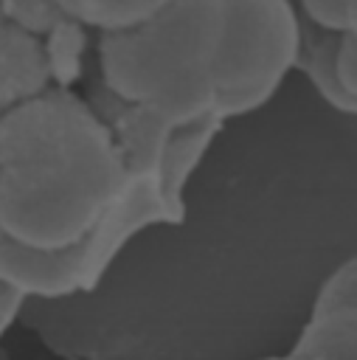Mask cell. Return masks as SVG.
Wrapping results in <instances>:
<instances>
[{
  "label": "cell",
  "instance_id": "7a4b0ae2",
  "mask_svg": "<svg viewBox=\"0 0 357 360\" xmlns=\"http://www.w3.org/2000/svg\"><path fill=\"white\" fill-rule=\"evenodd\" d=\"M124 149V183L82 245L59 256H34L0 242V278L25 301H62L98 290L132 239L149 228H177L188 214V186L222 124L177 129L126 110L101 90L90 98Z\"/></svg>",
  "mask_w": 357,
  "mask_h": 360
},
{
  "label": "cell",
  "instance_id": "6da1fadb",
  "mask_svg": "<svg viewBox=\"0 0 357 360\" xmlns=\"http://www.w3.org/2000/svg\"><path fill=\"white\" fill-rule=\"evenodd\" d=\"M126 174L124 149L98 107L45 90L0 118V242L59 256L87 239Z\"/></svg>",
  "mask_w": 357,
  "mask_h": 360
},
{
  "label": "cell",
  "instance_id": "8fae6325",
  "mask_svg": "<svg viewBox=\"0 0 357 360\" xmlns=\"http://www.w3.org/2000/svg\"><path fill=\"white\" fill-rule=\"evenodd\" d=\"M320 307H332V304H357V253L343 259L318 287L315 301Z\"/></svg>",
  "mask_w": 357,
  "mask_h": 360
},
{
  "label": "cell",
  "instance_id": "8992f818",
  "mask_svg": "<svg viewBox=\"0 0 357 360\" xmlns=\"http://www.w3.org/2000/svg\"><path fill=\"white\" fill-rule=\"evenodd\" d=\"M51 90L42 45L22 34L0 6V118Z\"/></svg>",
  "mask_w": 357,
  "mask_h": 360
},
{
  "label": "cell",
  "instance_id": "ba28073f",
  "mask_svg": "<svg viewBox=\"0 0 357 360\" xmlns=\"http://www.w3.org/2000/svg\"><path fill=\"white\" fill-rule=\"evenodd\" d=\"M39 45L45 53L51 87L53 90H73V84L82 82V76H84L90 34L76 20H70L62 8V20L42 37Z\"/></svg>",
  "mask_w": 357,
  "mask_h": 360
},
{
  "label": "cell",
  "instance_id": "3957f363",
  "mask_svg": "<svg viewBox=\"0 0 357 360\" xmlns=\"http://www.w3.org/2000/svg\"><path fill=\"white\" fill-rule=\"evenodd\" d=\"M219 3H163L141 28L98 39L101 93L160 124H219L214 51Z\"/></svg>",
  "mask_w": 357,
  "mask_h": 360
},
{
  "label": "cell",
  "instance_id": "30bf717a",
  "mask_svg": "<svg viewBox=\"0 0 357 360\" xmlns=\"http://www.w3.org/2000/svg\"><path fill=\"white\" fill-rule=\"evenodd\" d=\"M3 14L31 39L42 42V37L62 20V3H0Z\"/></svg>",
  "mask_w": 357,
  "mask_h": 360
},
{
  "label": "cell",
  "instance_id": "5b68a950",
  "mask_svg": "<svg viewBox=\"0 0 357 360\" xmlns=\"http://www.w3.org/2000/svg\"><path fill=\"white\" fill-rule=\"evenodd\" d=\"M298 70L315 93L335 110L357 115V3H349V25L343 37L320 34L301 22Z\"/></svg>",
  "mask_w": 357,
  "mask_h": 360
},
{
  "label": "cell",
  "instance_id": "4fadbf2b",
  "mask_svg": "<svg viewBox=\"0 0 357 360\" xmlns=\"http://www.w3.org/2000/svg\"><path fill=\"white\" fill-rule=\"evenodd\" d=\"M22 304H25V298H22L14 287H8V284L0 278V340L6 338V332H8V329L14 326V321L20 318Z\"/></svg>",
  "mask_w": 357,
  "mask_h": 360
},
{
  "label": "cell",
  "instance_id": "9c48e42d",
  "mask_svg": "<svg viewBox=\"0 0 357 360\" xmlns=\"http://www.w3.org/2000/svg\"><path fill=\"white\" fill-rule=\"evenodd\" d=\"M163 3H62L65 14L70 20H76L90 37L98 34L101 37H118V34H129L135 28H141L143 22H149L157 8Z\"/></svg>",
  "mask_w": 357,
  "mask_h": 360
},
{
  "label": "cell",
  "instance_id": "7c38bea8",
  "mask_svg": "<svg viewBox=\"0 0 357 360\" xmlns=\"http://www.w3.org/2000/svg\"><path fill=\"white\" fill-rule=\"evenodd\" d=\"M298 17L304 25L320 31V34H329V37H343L346 34V25H349V3H340V0H332V3H301L298 6Z\"/></svg>",
  "mask_w": 357,
  "mask_h": 360
},
{
  "label": "cell",
  "instance_id": "277c9868",
  "mask_svg": "<svg viewBox=\"0 0 357 360\" xmlns=\"http://www.w3.org/2000/svg\"><path fill=\"white\" fill-rule=\"evenodd\" d=\"M301 37V17L292 3H219L214 112L222 127L270 104L287 76L298 70Z\"/></svg>",
  "mask_w": 357,
  "mask_h": 360
},
{
  "label": "cell",
  "instance_id": "52a82bcc",
  "mask_svg": "<svg viewBox=\"0 0 357 360\" xmlns=\"http://www.w3.org/2000/svg\"><path fill=\"white\" fill-rule=\"evenodd\" d=\"M290 354L295 360H357V304H312Z\"/></svg>",
  "mask_w": 357,
  "mask_h": 360
},
{
  "label": "cell",
  "instance_id": "5bb4252c",
  "mask_svg": "<svg viewBox=\"0 0 357 360\" xmlns=\"http://www.w3.org/2000/svg\"><path fill=\"white\" fill-rule=\"evenodd\" d=\"M259 360H295V357L287 352V354H270V357H259Z\"/></svg>",
  "mask_w": 357,
  "mask_h": 360
}]
</instances>
